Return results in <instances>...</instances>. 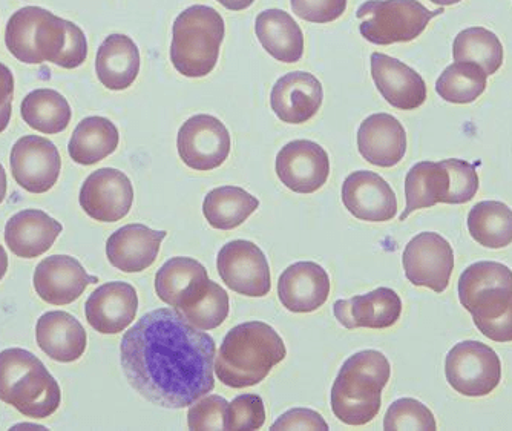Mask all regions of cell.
Instances as JSON below:
<instances>
[{"label":"cell","instance_id":"6da1fadb","mask_svg":"<svg viewBox=\"0 0 512 431\" xmlns=\"http://www.w3.org/2000/svg\"><path fill=\"white\" fill-rule=\"evenodd\" d=\"M214 338L178 310L143 315L123 335L120 362L131 387L158 407H191L215 389Z\"/></svg>","mask_w":512,"mask_h":431},{"label":"cell","instance_id":"7a4b0ae2","mask_svg":"<svg viewBox=\"0 0 512 431\" xmlns=\"http://www.w3.org/2000/svg\"><path fill=\"white\" fill-rule=\"evenodd\" d=\"M286 356V344L272 326L249 321L224 336L215 373L230 389H247L264 381Z\"/></svg>","mask_w":512,"mask_h":431},{"label":"cell","instance_id":"3957f363","mask_svg":"<svg viewBox=\"0 0 512 431\" xmlns=\"http://www.w3.org/2000/svg\"><path fill=\"white\" fill-rule=\"evenodd\" d=\"M390 376V362L384 353L362 350L350 356L342 364L330 392L336 418L353 427L373 421L381 410L382 390Z\"/></svg>","mask_w":512,"mask_h":431},{"label":"cell","instance_id":"277c9868","mask_svg":"<svg viewBox=\"0 0 512 431\" xmlns=\"http://www.w3.org/2000/svg\"><path fill=\"white\" fill-rule=\"evenodd\" d=\"M0 401L27 418L45 419L62 401L60 385L45 364L25 349L0 352Z\"/></svg>","mask_w":512,"mask_h":431},{"label":"cell","instance_id":"5b68a950","mask_svg":"<svg viewBox=\"0 0 512 431\" xmlns=\"http://www.w3.org/2000/svg\"><path fill=\"white\" fill-rule=\"evenodd\" d=\"M226 25L207 5H194L178 14L172 27L171 62L186 77H206L217 66Z\"/></svg>","mask_w":512,"mask_h":431},{"label":"cell","instance_id":"8992f818","mask_svg":"<svg viewBox=\"0 0 512 431\" xmlns=\"http://www.w3.org/2000/svg\"><path fill=\"white\" fill-rule=\"evenodd\" d=\"M444 8L430 11L417 0H368L356 11L362 37L375 45L411 42Z\"/></svg>","mask_w":512,"mask_h":431},{"label":"cell","instance_id":"52a82bcc","mask_svg":"<svg viewBox=\"0 0 512 431\" xmlns=\"http://www.w3.org/2000/svg\"><path fill=\"white\" fill-rule=\"evenodd\" d=\"M448 384L470 398L490 395L502 381V362L497 353L479 341H462L445 359Z\"/></svg>","mask_w":512,"mask_h":431},{"label":"cell","instance_id":"ba28073f","mask_svg":"<svg viewBox=\"0 0 512 431\" xmlns=\"http://www.w3.org/2000/svg\"><path fill=\"white\" fill-rule=\"evenodd\" d=\"M217 269L223 283L244 297L263 298L272 289L269 261L252 241L224 244L218 252Z\"/></svg>","mask_w":512,"mask_h":431},{"label":"cell","instance_id":"9c48e42d","mask_svg":"<svg viewBox=\"0 0 512 431\" xmlns=\"http://www.w3.org/2000/svg\"><path fill=\"white\" fill-rule=\"evenodd\" d=\"M178 154L188 168L195 171H214L230 154L232 140L220 119L198 114L186 120L178 131Z\"/></svg>","mask_w":512,"mask_h":431},{"label":"cell","instance_id":"30bf717a","mask_svg":"<svg viewBox=\"0 0 512 431\" xmlns=\"http://www.w3.org/2000/svg\"><path fill=\"white\" fill-rule=\"evenodd\" d=\"M402 264L411 284L444 293L454 269L453 247L436 232H422L405 246Z\"/></svg>","mask_w":512,"mask_h":431},{"label":"cell","instance_id":"8fae6325","mask_svg":"<svg viewBox=\"0 0 512 431\" xmlns=\"http://www.w3.org/2000/svg\"><path fill=\"white\" fill-rule=\"evenodd\" d=\"M11 174L20 188L45 194L59 180L62 158L53 142L40 135H25L11 148Z\"/></svg>","mask_w":512,"mask_h":431},{"label":"cell","instance_id":"7c38bea8","mask_svg":"<svg viewBox=\"0 0 512 431\" xmlns=\"http://www.w3.org/2000/svg\"><path fill=\"white\" fill-rule=\"evenodd\" d=\"M79 201L92 220L115 223L131 211L134 188L125 172L114 168L97 169L83 183Z\"/></svg>","mask_w":512,"mask_h":431},{"label":"cell","instance_id":"4fadbf2b","mask_svg":"<svg viewBox=\"0 0 512 431\" xmlns=\"http://www.w3.org/2000/svg\"><path fill=\"white\" fill-rule=\"evenodd\" d=\"M276 175L290 191L313 194L329 180V154L312 140H293L276 155Z\"/></svg>","mask_w":512,"mask_h":431},{"label":"cell","instance_id":"5bb4252c","mask_svg":"<svg viewBox=\"0 0 512 431\" xmlns=\"http://www.w3.org/2000/svg\"><path fill=\"white\" fill-rule=\"evenodd\" d=\"M341 197L345 209L358 220L384 223L398 214L396 194L376 172H352L345 178Z\"/></svg>","mask_w":512,"mask_h":431},{"label":"cell","instance_id":"9a60e30c","mask_svg":"<svg viewBox=\"0 0 512 431\" xmlns=\"http://www.w3.org/2000/svg\"><path fill=\"white\" fill-rule=\"evenodd\" d=\"M33 281L40 300L53 306H68L82 297L89 284L99 283V278L88 275L77 258L51 255L40 261Z\"/></svg>","mask_w":512,"mask_h":431},{"label":"cell","instance_id":"2e32d148","mask_svg":"<svg viewBox=\"0 0 512 431\" xmlns=\"http://www.w3.org/2000/svg\"><path fill=\"white\" fill-rule=\"evenodd\" d=\"M138 312L137 290L123 281L97 287L85 304L89 326L102 335H117L134 323Z\"/></svg>","mask_w":512,"mask_h":431},{"label":"cell","instance_id":"e0dca14e","mask_svg":"<svg viewBox=\"0 0 512 431\" xmlns=\"http://www.w3.org/2000/svg\"><path fill=\"white\" fill-rule=\"evenodd\" d=\"M324 89L313 74L304 71L286 74L276 80L270 93V106L281 122L302 125L318 114Z\"/></svg>","mask_w":512,"mask_h":431},{"label":"cell","instance_id":"ac0fdd59","mask_svg":"<svg viewBox=\"0 0 512 431\" xmlns=\"http://www.w3.org/2000/svg\"><path fill=\"white\" fill-rule=\"evenodd\" d=\"M371 77L376 88L393 108L413 111L427 100V83L421 74L387 54H371Z\"/></svg>","mask_w":512,"mask_h":431},{"label":"cell","instance_id":"d6986e66","mask_svg":"<svg viewBox=\"0 0 512 431\" xmlns=\"http://www.w3.org/2000/svg\"><path fill=\"white\" fill-rule=\"evenodd\" d=\"M330 277L313 261H299L284 270L278 281V297L289 312L310 313L329 300Z\"/></svg>","mask_w":512,"mask_h":431},{"label":"cell","instance_id":"ffe728a7","mask_svg":"<svg viewBox=\"0 0 512 431\" xmlns=\"http://www.w3.org/2000/svg\"><path fill=\"white\" fill-rule=\"evenodd\" d=\"M336 320L345 329H388L398 323L402 313V300L388 287L373 292L338 300L333 304Z\"/></svg>","mask_w":512,"mask_h":431},{"label":"cell","instance_id":"44dd1931","mask_svg":"<svg viewBox=\"0 0 512 431\" xmlns=\"http://www.w3.org/2000/svg\"><path fill=\"white\" fill-rule=\"evenodd\" d=\"M36 48L42 62L76 70L88 57V40L79 25L48 11L37 27Z\"/></svg>","mask_w":512,"mask_h":431},{"label":"cell","instance_id":"7402d4cb","mask_svg":"<svg viewBox=\"0 0 512 431\" xmlns=\"http://www.w3.org/2000/svg\"><path fill=\"white\" fill-rule=\"evenodd\" d=\"M166 235L168 232L154 231L145 224H126L106 241V257L126 274L143 272L157 260Z\"/></svg>","mask_w":512,"mask_h":431},{"label":"cell","instance_id":"603a6c76","mask_svg":"<svg viewBox=\"0 0 512 431\" xmlns=\"http://www.w3.org/2000/svg\"><path fill=\"white\" fill-rule=\"evenodd\" d=\"M358 149L371 165L393 168L404 160L407 132L396 117L385 112L373 114L359 126Z\"/></svg>","mask_w":512,"mask_h":431},{"label":"cell","instance_id":"cb8c5ba5","mask_svg":"<svg viewBox=\"0 0 512 431\" xmlns=\"http://www.w3.org/2000/svg\"><path fill=\"white\" fill-rule=\"evenodd\" d=\"M209 284L206 267L189 257H175L166 261L155 275L158 298L177 310L192 306L203 297Z\"/></svg>","mask_w":512,"mask_h":431},{"label":"cell","instance_id":"d4e9b609","mask_svg":"<svg viewBox=\"0 0 512 431\" xmlns=\"http://www.w3.org/2000/svg\"><path fill=\"white\" fill-rule=\"evenodd\" d=\"M62 231V224L46 212L23 209L8 220L5 243L16 257L31 260L50 251Z\"/></svg>","mask_w":512,"mask_h":431},{"label":"cell","instance_id":"484cf974","mask_svg":"<svg viewBox=\"0 0 512 431\" xmlns=\"http://www.w3.org/2000/svg\"><path fill=\"white\" fill-rule=\"evenodd\" d=\"M37 346L57 362L79 361L85 355L88 336L76 316L62 310L46 312L37 320Z\"/></svg>","mask_w":512,"mask_h":431},{"label":"cell","instance_id":"4316f807","mask_svg":"<svg viewBox=\"0 0 512 431\" xmlns=\"http://www.w3.org/2000/svg\"><path fill=\"white\" fill-rule=\"evenodd\" d=\"M96 73L111 91L128 89L140 73V51L134 40L125 34L106 37L97 50Z\"/></svg>","mask_w":512,"mask_h":431},{"label":"cell","instance_id":"83f0119b","mask_svg":"<svg viewBox=\"0 0 512 431\" xmlns=\"http://www.w3.org/2000/svg\"><path fill=\"white\" fill-rule=\"evenodd\" d=\"M255 33L264 50L284 63H296L304 54V34L293 17L283 10H266L255 20Z\"/></svg>","mask_w":512,"mask_h":431},{"label":"cell","instance_id":"f1b7e54d","mask_svg":"<svg viewBox=\"0 0 512 431\" xmlns=\"http://www.w3.org/2000/svg\"><path fill=\"white\" fill-rule=\"evenodd\" d=\"M119 129L106 117H86L74 129L68 152L77 165L91 166L102 162L119 148Z\"/></svg>","mask_w":512,"mask_h":431},{"label":"cell","instance_id":"f546056e","mask_svg":"<svg viewBox=\"0 0 512 431\" xmlns=\"http://www.w3.org/2000/svg\"><path fill=\"white\" fill-rule=\"evenodd\" d=\"M448 191H450V174L444 163H416L405 177L407 206L402 212L401 221L407 220L414 211L445 203Z\"/></svg>","mask_w":512,"mask_h":431},{"label":"cell","instance_id":"4dcf8cb0","mask_svg":"<svg viewBox=\"0 0 512 431\" xmlns=\"http://www.w3.org/2000/svg\"><path fill=\"white\" fill-rule=\"evenodd\" d=\"M258 208L260 200L238 186L212 189L203 201L204 217L218 231L238 228Z\"/></svg>","mask_w":512,"mask_h":431},{"label":"cell","instance_id":"1f68e13d","mask_svg":"<svg viewBox=\"0 0 512 431\" xmlns=\"http://www.w3.org/2000/svg\"><path fill=\"white\" fill-rule=\"evenodd\" d=\"M23 122L42 134H60L68 128L73 111L68 100L54 89L40 88L28 94L20 106Z\"/></svg>","mask_w":512,"mask_h":431},{"label":"cell","instance_id":"d6a6232c","mask_svg":"<svg viewBox=\"0 0 512 431\" xmlns=\"http://www.w3.org/2000/svg\"><path fill=\"white\" fill-rule=\"evenodd\" d=\"M468 231L474 241L488 249L512 243V209L502 201H480L468 214Z\"/></svg>","mask_w":512,"mask_h":431},{"label":"cell","instance_id":"836d02e7","mask_svg":"<svg viewBox=\"0 0 512 431\" xmlns=\"http://www.w3.org/2000/svg\"><path fill=\"white\" fill-rule=\"evenodd\" d=\"M453 57L454 62L476 63L488 76H493L503 63V45L493 31L467 28L454 39Z\"/></svg>","mask_w":512,"mask_h":431},{"label":"cell","instance_id":"e575fe53","mask_svg":"<svg viewBox=\"0 0 512 431\" xmlns=\"http://www.w3.org/2000/svg\"><path fill=\"white\" fill-rule=\"evenodd\" d=\"M486 80L488 74L476 63L454 62L440 74L436 91L445 102L467 105L485 93Z\"/></svg>","mask_w":512,"mask_h":431},{"label":"cell","instance_id":"d590c367","mask_svg":"<svg viewBox=\"0 0 512 431\" xmlns=\"http://www.w3.org/2000/svg\"><path fill=\"white\" fill-rule=\"evenodd\" d=\"M48 14V10L40 7H23L8 20L5 31V43L8 51L19 62L27 65H40L39 53L36 48L37 27L40 20Z\"/></svg>","mask_w":512,"mask_h":431},{"label":"cell","instance_id":"8d00e7d4","mask_svg":"<svg viewBox=\"0 0 512 431\" xmlns=\"http://www.w3.org/2000/svg\"><path fill=\"white\" fill-rule=\"evenodd\" d=\"M512 287V270L496 261H479L463 270L459 278V300L463 307L479 297L480 293Z\"/></svg>","mask_w":512,"mask_h":431},{"label":"cell","instance_id":"74e56055","mask_svg":"<svg viewBox=\"0 0 512 431\" xmlns=\"http://www.w3.org/2000/svg\"><path fill=\"white\" fill-rule=\"evenodd\" d=\"M191 326L198 330H214L220 327L229 316V295L226 290L209 280L206 292L192 306L178 310Z\"/></svg>","mask_w":512,"mask_h":431},{"label":"cell","instance_id":"f35d334b","mask_svg":"<svg viewBox=\"0 0 512 431\" xmlns=\"http://www.w3.org/2000/svg\"><path fill=\"white\" fill-rule=\"evenodd\" d=\"M385 430H436L437 424L427 405L413 398H402L388 407Z\"/></svg>","mask_w":512,"mask_h":431},{"label":"cell","instance_id":"ab89813d","mask_svg":"<svg viewBox=\"0 0 512 431\" xmlns=\"http://www.w3.org/2000/svg\"><path fill=\"white\" fill-rule=\"evenodd\" d=\"M266 422L261 396L240 395L227 405L226 430H260Z\"/></svg>","mask_w":512,"mask_h":431},{"label":"cell","instance_id":"60d3db41","mask_svg":"<svg viewBox=\"0 0 512 431\" xmlns=\"http://www.w3.org/2000/svg\"><path fill=\"white\" fill-rule=\"evenodd\" d=\"M442 163L450 174V191L445 204H463L473 200L479 191L476 168L459 158H448Z\"/></svg>","mask_w":512,"mask_h":431},{"label":"cell","instance_id":"b9f144b4","mask_svg":"<svg viewBox=\"0 0 512 431\" xmlns=\"http://www.w3.org/2000/svg\"><path fill=\"white\" fill-rule=\"evenodd\" d=\"M227 405L221 396H203L191 405L188 413V427L191 430H226Z\"/></svg>","mask_w":512,"mask_h":431},{"label":"cell","instance_id":"7bdbcfd3","mask_svg":"<svg viewBox=\"0 0 512 431\" xmlns=\"http://www.w3.org/2000/svg\"><path fill=\"white\" fill-rule=\"evenodd\" d=\"M293 13L312 24H330L347 10V0H290Z\"/></svg>","mask_w":512,"mask_h":431},{"label":"cell","instance_id":"ee69618b","mask_svg":"<svg viewBox=\"0 0 512 431\" xmlns=\"http://www.w3.org/2000/svg\"><path fill=\"white\" fill-rule=\"evenodd\" d=\"M272 430H329V424L315 410L310 408H292L276 419Z\"/></svg>","mask_w":512,"mask_h":431},{"label":"cell","instance_id":"f6af8a7d","mask_svg":"<svg viewBox=\"0 0 512 431\" xmlns=\"http://www.w3.org/2000/svg\"><path fill=\"white\" fill-rule=\"evenodd\" d=\"M14 76L10 68L0 63V106L13 100Z\"/></svg>","mask_w":512,"mask_h":431},{"label":"cell","instance_id":"bcb514c9","mask_svg":"<svg viewBox=\"0 0 512 431\" xmlns=\"http://www.w3.org/2000/svg\"><path fill=\"white\" fill-rule=\"evenodd\" d=\"M224 8L230 11H243L252 7L255 0H218Z\"/></svg>","mask_w":512,"mask_h":431},{"label":"cell","instance_id":"7dc6e473","mask_svg":"<svg viewBox=\"0 0 512 431\" xmlns=\"http://www.w3.org/2000/svg\"><path fill=\"white\" fill-rule=\"evenodd\" d=\"M11 111H13V106H11V102L5 103V105L0 106V134L8 128L11 120Z\"/></svg>","mask_w":512,"mask_h":431},{"label":"cell","instance_id":"c3c4849f","mask_svg":"<svg viewBox=\"0 0 512 431\" xmlns=\"http://www.w3.org/2000/svg\"><path fill=\"white\" fill-rule=\"evenodd\" d=\"M5 197H7V172L0 163V204L4 203Z\"/></svg>","mask_w":512,"mask_h":431},{"label":"cell","instance_id":"681fc988","mask_svg":"<svg viewBox=\"0 0 512 431\" xmlns=\"http://www.w3.org/2000/svg\"><path fill=\"white\" fill-rule=\"evenodd\" d=\"M8 270V255L5 252L4 246L0 244V281L5 277Z\"/></svg>","mask_w":512,"mask_h":431},{"label":"cell","instance_id":"f907efd6","mask_svg":"<svg viewBox=\"0 0 512 431\" xmlns=\"http://www.w3.org/2000/svg\"><path fill=\"white\" fill-rule=\"evenodd\" d=\"M430 2L437 5V7H450V5L459 4L462 0H430Z\"/></svg>","mask_w":512,"mask_h":431}]
</instances>
